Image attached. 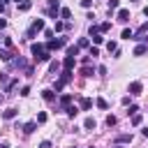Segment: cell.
Masks as SVG:
<instances>
[{
  "label": "cell",
  "instance_id": "obj_1",
  "mask_svg": "<svg viewBox=\"0 0 148 148\" xmlns=\"http://www.w3.org/2000/svg\"><path fill=\"white\" fill-rule=\"evenodd\" d=\"M30 51H32V56H35L37 62H46V60H51V51H49L44 44H30Z\"/></svg>",
  "mask_w": 148,
  "mask_h": 148
},
{
  "label": "cell",
  "instance_id": "obj_2",
  "mask_svg": "<svg viewBox=\"0 0 148 148\" xmlns=\"http://www.w3.org/2000/svg\"><path fill=\"white\" fill-rule=\"evenodd\" d=\"M39 30H44V18H35V21H32V25H30V30H28V35H25V37H28V39H30V37H35V32H39Z\"/></svg>",
  "mask_w": 148,
  "mask_h": 148
},
{
  "label": "cell",
  "instance_id": "obj_3",
  "mask_svg": "<svg viewBox=\"0 0 148 148\" xmlns=\"http://www.w3.org/2000/svg\"><path fill=\"white\" fill-rule=\"evenodd\" d=\"M69 81H72V69H65V72L60 74V79L56 81V90H62V86L69 83Z\"/></svg>",
  "mask_w": 148,
  "mask_h": 148
},
{
  "label": "cell",
  "instance_id": "obj_4",
  "mask_svg": "<svg viewBox=\"0 0 148 148\" xmlns=\"http://www.w3.org/2000/svg\"><path fill=\"white\" fill-rule=\"evenodd\" d=\"M141 88H143V86H141L139 81H134V83H130V95H141Z\"/></svg>",
  "mask_w": 148,
  "mask_h": 148
},
{
  "label": "cell",
  "instance_id": "obj_5",
  "mask_svg": "<svg viewBox=\"0 0 148 148\" xmlns=\"http://www.w3.org/2000/svg\"><path fill=\"white\" fill-rule=\"evenodd\" d=\"M16 113H18L16 109H5V111H2V118H5V120H12V118H16Z\"/></svg>",
  "mask_w": 148,
  "mask_h": 148
},
{
  "label": "cell",
  "instance_id": "obj_6",
  "mask_svg": "<svg viewBox=\"0 0 148 148\" xmlns=\"http://www.w3.org/2000/svg\"><path fill=\"white\" fill-rule=\"evenodd\" d=\"M16 5H18V9H21V12H28V9L32 7V2H30V0H21V2H16Z\"/></svg>",
  "mask_w": 148,
  "mask_h": 148
},
{
  "label": "cell",
  "instance_id": "obj_7",
  "mask_svg": "<svg viewBox=\"0 0 148 148\" xmlns=\"http://www.w3.org/2000/svg\"><path fill=\"white\" fill-rule=\"evenodd\" d=\"M65 69H72L74 67V56H65V62H62Z\"/></svg>",
  "mask_w": 148,
  "mask_h": 148
},
{
  "label": "cell",
  "instance_id": "obj_8",
  "mask_svg": "<svg viewBox=\"0 0 148 148\" xmlns=\"http://www.w3.org/2000/svg\"><path fill=\"white\" fill-rule=\"evenodd\" d=\"M42 97H44L46 102H53V99H56V95H53V90H49V88H46V90H42Z\"/></svg>",
  "mask_w": 148,
  "mask_h": 148
},
{
  "label": "cell",
  "instance_id": "obj_9",
  "mask_svg": "<svg viewBox=\"0 0 148 148\" xmlns=\"http://www.w3.org/2000/svg\"><path fill=\"white\" fill-rule=\"evenodd\" d=\"M118 21H130V12L127 9H118Z\"/></svg>",
  "mask_w": 148,
  "mask_h": 148
},
{
  "label": "cell",
  "instance_id": "obj_10",
  "mask_svg": "<svg viewBox=\"0 0 148 148\" xmlns=\"http://www.w3.org/2000/svg\"><path fill=\"white\" fill-rule=\"evenodd\" d=\"M83 127H86V130H95V127H97V123H95V118H86V123H83Z\"/></svg>",
  "mask_w": 148,
  "mask_h": 148
},
{
  "label": "cell",
  "instance_id": "obj_11",
  "mask_svg": "<svg viewBox=\"0 0 148 148\" xmlns=\"http://www.w3.org/2000/svg\"><path fill=\"white\" fill-rule=\"evenodd\" d=\"M146 51H148V46H146V44H139V46L134 49V56H143Z\"/></svg>",
  "mask_w": 148,
  "mask_h": 148
},
{
  "label": "cell",
  "instance_id": "obj_12",
  "mask_svg": "<svg viewBox=\"0 0 148 148\" xmlns=\"http://www.w3.org/2000/svg\"><path fill=\"white\" fill-rule=\"evenodd\" d=\"M90 106H92V99H88V97H83V99H81V109H83V111H88Z\"/></svg>",
  "mask_w": 148,
  "mask_h": 148
},
{
  "label": "cell",
  "instance_id": "obj_13",
  "mask_svg": "<svg viewBox=\"0 0 148 148\" xmlns=\"http://www.w3.org/2000/svg\"><path fill=\"white\" fill-rule=\"evenodd\" d=\"M35 127H37V123H25V125H23V132L30 134V132H35Z\"/></svg>",
  "mask_w": 148,
  "mask_h": 148
},
{
  "label": "cell",
  "instance_id": "obj_14",
  "mask_svg": "<svg viewBox=\"0 0 148 148\" xmlns=\"http://www.w3.org/2000/svg\"><path fill=\"white\" fill-rule=\"evenodd\" d=\"M69 102H72V95H62V97H60V104H62L65 109L69 106Z\"/></svg>",
  "mask_w": 148,
  "mask_h": 148
},
{
  "label": "cell",
  "instance_id": "obj_15",
  "mask_svg": "<svg viewBox=\"0 0 148 148\" xmlns=\"http://www.w3.org/2000/svg\"><path fill=\"white\" fill-rule=\"evenodd\" d=\"M97 28H99V32H106V30H111V23H109V21H104V23H99Z\"/></svg>",
  "mask_w": 148,
  "mask_h": 148
},
{
  "label": "cell",
  "instance_id": "obj_16",
  "mask_svg": "<svg viewBox=\"0 0 148 148\" xmlns=\"http://www.w3.org/2000/svg\"><path fill=\"white\" fill-rule=\"evenodd\" d=\"M65 111H67V116H69V118H74V116L79 113V109H76V106H67Z\"/></svg>",
  "mask_w": 148,
  "mask_h": 148
},
{
  "label": "cell",
  "instance_id": "obj_17",
  "mask_svg": "<svg viewBox=\"0 0 148 148\" xmlns=\"http://www.w3.org/2000/svg\"><path fill=\"white\" fill-rule=\"evenodd\" d=\"M127 141H132V134H120L118 136V143H127Z\"/></svg>",
  "mask_w": 148,
  "mask_h": 148
},
{
  "label": "cell",
  "instance_id": "obj_18",
  "mask_svg": "<svg viewBox=\"0 0 148 148\" xmlns=\"http://www.w3.org/2000/svg\"><path fill=\"white\" fill-rule=\"evenodd\" d=\"M0 60L9 62V60H12V53H9V51H0Z\"/></svg>",
  "mask_w": 148,
  "mask_h": 148
},
{
  "label": "cell",
  "instance_id": "obj_19",
  "mask_svg": "<svg viewBox=\"0 0 148 148\" xmlns=\"http://www.w3.org/2000/svg\"><path fill=\"white\" fill-rule=\"evenodd\" d=\"M118 5H120V0H109V12L118 9Z\"/></svg>",
  "mask_w": 148,
  "mask_h": 148
},
{
  "label": "cell",
  "instance_id": "obj_20",
  "mask_svg": "<svg viewBox=\"0 0 148 148\" xmlns=\"http://www.w3.org/2000/svg\"><path fill=\"white\" fill-rule=\"evenodd\" d=\"M123 39H134V30H123Z\"/></svg>",
  "mask_w": 148,
  "mask_h": 148
},
{
  "label": "cell",
  "instance_id": "obj_21",
  "mask_svg": "<svg viewBox=\"0 0 148 148\" xmlns=\"http://www.w3.org/2000/svg\"><path fill=\"white\" fill-rule=\"evenodd\" d=\"M67 56H74V58H76V56H79V46H69V49H67Z\"/></svg>",
  "mask_w": 148,
  "mask_h": 148
},
{
  "label": "cell",
  "instance_id": "obj_22",
  "mask_svg": "<svg viewBox=\"0 0 148 148\" xmlns=\"http://www.w3.org/2000/svg\"><path fill=\"white\" fill-rule=\"evenodd\" d=\"M97 106H99V109H109V102H106L104 97H99V99H97Z\"/></svg>",
  "mask_w": 148,
  "mask_h": 148
},
{
  "label": "cell",
  "instance_id": "obj_23",
  "mask_svg": "<svg viewBox=\"0 0 148 148\" xmlns=\"http://www.w3.org/2000/svg\"><path fill=\"white\" fill-rule=\"evenodd\" d=\"M60 16H62V18H69V16H72V12H69L67 7H62V9H60Z\"/></svg>",
  "mask_w": 148,
  "mask_h": 148
},
{
  "label": "cell",
  "instance_id": "obj_24",
  "mask_svg": "<svg viewBox=\"0 0 148 148\" xmlns=\"http://www.w3.org/2000/svg\"><path fill=\"white\" fill-rule=\"evenodd\" d=\"M81 76H92V69H90V67H88V65H86V67H83V69H81Z\"/></svg>",
  "mask_w": 148,
  "mask_h": 148
},
{
  "label": "cell",
  "instance_id": "obj_25",
  "mask_svg": "<svg viewBox=\"0 0 148 148\" xmlns=\"http://www.w3.org/2000/svg\"><path fill=\"white\" fill-rule=\"evenodd\" d=\"M132 125H134V127H136V125H141V116H139V113H134V116H132Z\"/></svg>",
  "mask_w": 148,
  "mask_h": 148
},
{
  "label": "cell",
  "instance_id": "obj_26",
  "mask_svg": "<svg viewBox=\"0 0 148 148\" xmlns=\"http://www.w3.org/2000/svg\"><path fill=\"white\" fill-rule=\"evenodd\" d=\"M37 123H46V113H44V111L37 113Z\"/></svg>",
  "mask_w": 148,
  "mask_h": 148
},
{
  "label": "cell",
  "instance_id": "obj_27",
  "mask_svg": "<svg viewBox=\"0 0 148 148\" xmlns=\"http://www.w3.org/2000/svg\"><path fill=\"white\" fill-rule=\"evenodd\" d=\"M76 46H79V49H83V46H88V39H86V37H81V39H79V44H76Z\"/></svg>",
  "mask_w": 148,
  "mask_h": 148
},
{
  "label": "cell",
  "instance_id": "obj_28",
  "mask_svg": "<svg viewBox=\"0 0 148 148\" xmlns=\"http://www.w3.org/2000/svg\"><path fill=\"white\" fill-rule=\"evenodd\" d=\"M106 125H109V127L116 125V116H106Z\"/></svg>",
  "mask_w": 148,
  "mask_h": 148
},
{
  "label": "cell",
  "instance_id": "obj_29",
  "mask_svg": "<svg viewBox=\"0 0 148 148\" xmlns=\"http://www.w3.org/2000/svg\"><path fill=\"white\" fill-rule=\"evenodd\" d=\"M62 28H65V23H60V21H56V28H53V30H56V32H60Z\"/></svg>",
  "mask_w": 148,
  "mask_h": 148
},
{
  "label": "cell",
  "instance_id": "obj_30",
  "mask_svg": "<svg viewBox=\"0 0 148 148\" xmlns=\"http://www.w3.org/2000/svg\"><path fill=\"white\" fill-rule=\"evenodd\" d=\"M106 49L109 51H116V42H106Z\"/></svg>",
  "mask_w": 148,
  "mask_h": 148
},
{
  "label": "cell",
  "instance_id": "obj_31",
  "mask_svg": "<svg viewBox=\"0 0 148 148\" xmlns=\"http://www.w3.org/2000/svg\"><path fill=\"white\" fill-rule=\"evenodd\" d=\"M90 56L95 58V56H99V51H97V46H90Z\"/></svg>",
  "mask_w": 148,
  "mask_h": 148
},
{
  "label": "cell",
  "instance_id": "obj_32",
  "mask_svg": "<svg viewBox=\"0 0 148 148\" xmlns=\"http://www.w3.org/2000/svg\"><path fill=\"white\" fill-rule=\"evenodd\" d=\"M21 95H23V97H25V95H30V88H28V86H23V88H21Z\"/></svg>",
  "mask_w": 148,
  "mask_h": 148
},
{
  "label": "cell",
  "instance_id": "obj_33",
  "mask_svg": "<svg viewBox=\"0 0 148 148\" xmlns=\"http://www.w3.org/2000/svg\"><path fill=\"white\" fill-rule=\"evenodd\" d=\"M90 5H92V0H81V7H86V9H88Z\"/></svg>",
  "mask_w": 148,
  "mask_h": 148
},
{
  "label": "cell",
  "instance_id": "obj_34",
  "mask_svg": "<svg viewBox=\"0 0 148 148\" xmlns=\"http://www.w3.org/2000/svg\"><path fill=\"white\" fill-rule=\"evenodd\" d=\"M39 148H51V141H42V143H39Z\"/></svg>",
  "mask_w": 148,
  "mask_h": 148
},
{
  "label": "cell",
  "instance_id": "obj_35",
  "mask_svg": "<svg viewBox=\"0 0 148 148\" xmlns=\"http://www.w3.org/2000/svg\"><path fill=\"white\" fill-rule=\"evenodd\" d=\"M5 25H7V21H5V18H0V30H2Z\"/></svg>",
  "mask_w": 148,
  "mask_h": 148
},
{
  "label": "cell",
  "instance_id": "obj_36",
  "mask_svg": "<svg viewBox=\"0 0 148 148\" xmlns=\"http://www.w3.org/2000/svg\"><path fill=\"white\" fill-rule=\"evenodd\" d=\"M143 14H146V16H148V7H143Z\"/></svg>",
  "mask_w": 148,
  "mask_h": 148
},
{
  "label": "cell",
  "instance_id": "obj_37",
  "mask_svg": "<svg viewBox=\"0 0 148 148\" xmlns=\"http://www.w3.org/2000/svg\"><path fill=\"white\" fill-rule=\"evenodd\" d=\"M0 148H9V146H7V143H2V146H0Z\"/></svg>",
  "mask_w": 148,
  "mask_h": 148
},
{
  "label": "cell",
  "instance_id": "obj_38",
  "mask_svg": "<svg viewBox=\"0 0 148 148\" xmlns=\"http://www.w3.org/2000/svg\"><path fill=\"white\" fill-rule=\"evenodd\" d=\"M113 148H123V146H113Z\"/></svg>",
  "mask_w": 148,
  "mask_h": 148
}]
</instances>
